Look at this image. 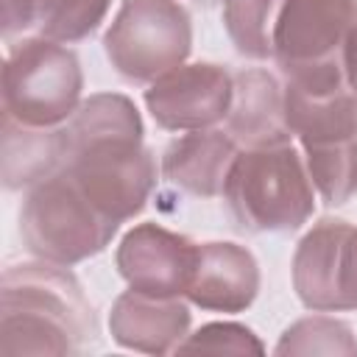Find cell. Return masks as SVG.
Masks as SVG:
<instances>
[{"instance_id":"obj_4","label":"cell","mask_w":357,"mask_h":357,"mask_svg":"<svg viewBox=\"0 0 357 357\" xmlns=\"http://www.w3.org/2000/svg\"><path fill=\"white\" fill-rule=\"evenodd\" d=\"M117 226L78 190L67 170H56L28 187L20 206L25 248L36 259L67 268L100 254L117 234Z\"/></svg>"},{"instance_id":"obj_2","label":"cell","mask_w":357,"mask_h":357,"mask_svg":"<svg viewBox=\"0 0 357 357\" xmlns=\"http://www.w3.org/2000/svg\"><path fill=\"white\" fill-rule=\"evenodd\" d=\"M98 335L81 282L56 262H17L0 279V354H81Z\"/></svg>"},{"instance_id":"obj_1","label":"cell","mask_w":357,"mask_h":357,"mask_svg":"<svg viewBox=\"0 0 357 357\" xmlns=\"http://www.w3.org/2000/svg\"><path fill=\"white\" fill-rule=\"evenodd\" d=\"M67 176L112 220L145 209L156 184V159L142 142V117L131 98L98 92L61 126Z\"/></svg>"},{"instance_id":"obj_18","label":"cell","mask_w":357,"mask_h":357,"mask_svg":"<svg viewBox=\"0 0 357 357\" xmlns=\"http://www.w3.org/2000/svg\"><path fill=\"white\" fill-rule=\"evenodd\" d=\"M112 0H56L42 22V36L70 45L92 36L103 22Z\"/></svg>"},{"instance_id":"obj_13","label":"cell","mask_w":357,"mask_h":357,"mask_svg":"<svg viewBox=\"0 0 357 357\" xmlns=\"http://www.w3.org/2000/svg\"><path fill=\"white\" fill-rule=\"evenodd\" d=\"M226 131L240 148H265L290 142L284 114V86L262 67L234 73V95L226 114Z\"/></svg>"},{"instance_id":"obj_14","label":"cell","mask_w":357,"mask_h":357,"mask_svg":"<svg viewBox=\"0 0 357 357\" xmlns=\"http://www.w3.org/2000/svg\"><path fill=\"white\" fill-rule=\"evenodd\" d=\"M240 153V145L229 131L201 128L173 139L162 153V176L198 198H215L223 192L229 170Z\"/></svg>"},{"instance_id":"obj_11","label":"cell","mask_w":357,"mask_h":357,"mask_svg":"<svg viewBox=\"0 0 357 357\" xmlns=\"http://www.w3.org/2000/svg\"><path fill=\"white\" fill-rule=\"evenodd\" d=\"M109 332L123 349L170 354L190 335V307L181 296H151L128 287L112 304Z\"/></svg>"},{"instance_id":"obj_10","label":"cell","mask_w":357,"mask_h":357,"mask_svg":"<svg viewBox=\"0 0 357 357\" xmlns=\"http://www.w3.org/2000/svg\"><path fill=\"white\" fill-rule=\"evenodd\" d=\"M198 259V243L159 223L128 229L114 262L131 290L151 296H184Z\"/></svg>"},{"instance_id":"obj_7","label":"cell","mask_w":357,"mask_h":357,"mask_svg":"<svg viewBox=\"0 0 357 357\" xmlns=\"http://www.w3.org/2000/svg\"><path fill=\"white\" fill-rule=\"evenodd\" d=\"M293 290L312 312L357 310V226L318 220L296 245Z\"/></svg>"},{"instance_id":"obj_8","label":"cell","mask_w":357,"mask_h":357,"mask_svg":"<svg viewBox=\"0 0 357 357\" xmlns=\"http://www.w3.org/2000/svg\"><path fill=\"white\" fill-rule=\"evenodd\" d=\"M354 11V0H284L273 31V59L282 75L343 61Z\"/></svg>"},{"instance_id":"obj_17","label":"cell","mask_w":357,"mask_h":357,"mask_svg":"<svg viewBox=\"0 0 357 357\" xmlns=\"http://www.w3.org/2000/svg\"><path fill=\"white\" fill-rule=\"evenodd\" d=\"M276 354H357V340L346 321L329 315H310L284 329Z\"/></svg>"},{"instance_id":"obj_6","label":"cell","mask_w":357,"mask_h":357,"mask_svg":"<svg viewBox=\"0 0 357 357\" xmlns=\"http://www.w3.org/2000/svg\"><path fill=\"white\" fill-rule=\"evenodd\" d=\"M103 50L126 81H156L192 50V20L178 0H123Z\"/></svg>"},{"instance_id":"obj_3","label":"cell","mask_w":357,"mask_h":357,"mask_svg":"<svg viewBox=\"0 0 357 357\" xmlns=\"http://www.w3.org/2000/svg\"><path fill=\"white\" fill-rule=\"evenodd\" d=\"M226 209L240 231H296L315 209V187L293 142L243 148L223 187Z\"/></svg>"},{"instance_id":"obj_12","label":"cell","mask_w":357,"mask_h":357,"mask_svg":"<svg viewBox=\"0 0 357 357\" xmlns=\"http://www.w3.org/2000/svg\"><path fill=\"white\" fill-rule=\"evenodd\" d=\"M259 293V265L245 245L201 243L187 301L212 312H243Z\"/></svg>"},{"instance_id":"obj_15","label":"cell","mask_w":357,"mask_h":357,"mask_svg":"<svg viewBox=\"0 0 357 357\" xmlns=\"http://www.w3.org/2000/svg\"><path fill=\"white\" fill-rule=\"evenodd\" d=\"M64 165V139L59 128L22 126L3 112V184L6 190H28L53 176Z\"/></svg>"},{"instance_id":"obj_9","label":"cell","mask_w":357,"mask_h":357,"mask_svg":"<svg viewBox=\"0 0 357 357\" xmlns=\"http://www.w3.org/2000/svg\"><path fill=\"white\" fill-rule=\"evenodd\" d=\"M234 95V75L212 61L178 64L151 81L145 106L167 131H201L226 120Z\"/></svg>"},{"instance_id":"obj_20","label":"cell","mask_w":357,"mask_h":357,"mask_svg":"<svg viewBox=\"0 0 357 357\" xmlns=\"http://www.w3.org/2000/svg\"><path fill=\"white\" fill-rule=\"evenodd\" d=\"M56 0H0L3 6V33L11 36L31 25H42Z\"/></svg>"},{"instance_id":"obj_16","label":"cell","mask_w":357,"mask_h":357,"mask_svg":"<svg viewBox=\"0 0 357 357\" xmlns=\"http://www.w3.org/2000/svg\"><path fill=\"white\" fill-rule=\"evenodd\" d=\"M284 0H229L223 6V25L245 59H273V31Z\"/></svg>"},{"instance_id":"obj_5","label":"cell","mask_w":357,"mask_h":357,"mask_svg":"<svg viewBox=\"0 0 357 357\" xmlns=\"http://www.w3.org/2000/svg\"><path fill=\"white\" fill-rule=\"evenodd\" d=\"M78 56L47 36L11 45L3 64V112L33 128H59L81 106Z\"/></svg>"},{"instance_id":"obj_22","label":"cell","mask_w":357,"mask_h":357,"mask_svg":"<svg viewBox=\"0 0 357 357\" xmlns=\"http://www.w3.org/2000/svg\"><path fill=\"white\" fill-rule=\"evenodd\" d=\"M198 3H204V6H220V3H223V6H226L229 0H198Z\"/></svg>"},{"instance_id":"obj_19","label":"cell","mask_w":357,"mask_h":357,"mask_svg":"<svg viewBox=\"0 0 357 357\" xmlns=\"http://www.w3.org/2000/svg\"><path fill=\"white\" fill-rule=\"evenodd\" d=\"M178 351H215V354H262V340L243 324L215 321L201 326L195 335H187Z\"/></svg>"},{"instance_id":"obj_21","label":"cell","mask_w":357,"mask_h":357,"mask_svg":"<svg viewBox=\"0 0 357 357\" xmlns=\"http://www.w3.org/2000/svg\"><path fill=\"white\" fill-rule=\"evenodd\" d=\"M343 70H346L349 86L357 92V11H354V20H351L346 42H343Z\"/></svg>"}]
</instances>
